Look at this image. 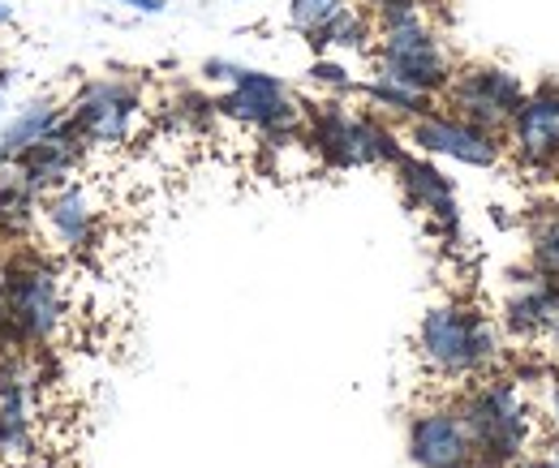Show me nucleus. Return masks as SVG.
Segmentation results:
<instances>
[{"mask_svg": "<svg viewBox=\"0 0 559 468\" xmlns=\"http://www.w3.org/2000/svg\"><path fill=\"white\" fill-rule=\"evenodd\" d=\"M530 387L534 383H525L508 365H499L483 379L465 383L461 392H448L469 425L478 468H512L516 460L543 452L551 417H543Z\"/></svg>", "mask_w": 559, "mask_h": 468, "instance_id": "f257e3e1", "label": "nucleus"}, {"mask_svg": "<svg viewBox=\"0 0 559 468\" xmlns=\"http://www.w3.org/2000/svg\"><path fill=\"white\" fill-rule=\"evenodd\" d=\"M414 352H418L426 379H435L448 392H461L465 383L508 365L499 323L478 301H465V297L439 301L421 314L418 332H414Z\"/></svg>", "mask_w": 559, "mask_h": 468, "instance_id": "f03ea898", "label": "nucleus"}, {"mask_svg": "<svg viewBox=\"0 0 559 468\" xmlns=\"http://www.w3.org/2000/svg\"><path fill=\"white\" fill-rule=\"evenodd\" d=\"M306 142L328 172H357V168H396L405 142L396 125L370 108H349L341 95L306 104Z\"/></svg>", "mask_w": 559, "mask_h": 468, "instance_id": "7ed1b4c3", "label": "nucleus"}, {"mask_svg": "<svg viewBox=\"0 0 559 468\" xmlns=\"http://www.w3.org/2000/svg\"><path fill=\"white\" fill-rule=\"evenodd\" d=\"M0 301L13 348H44L61 335L66 323V288L61 271L39 250H4L0 259Z\"/></svg>", "mask_w": 559, "mask_h": 468, "instance_id": "20e7f679", "label": "nucleus"}, {"mask_svg": "<svg viewBox=\"0 0 559 468\" xmlns=\"http://www.w3.org/2000/svg\"><path fill=\"white\" fill-rule=\"evenodd\" d=\"M70 125L82 134L86 151H121L130 146L146 117V91L139 77H91L66 104Z\"/></svg>", "mask_w": 559, "mask_h": 468, "instance_id": "39448f33", "label": "nucleus"}, {"mask_svg": "<svg viewBox=\"0 0 559 468\" xmlns=\"http://www.w3.org/2000/svg\"><path fill=\"white\" fill-rule=\"evenodd\" d=\"M374 73L409 86V91H421L430 99H439L452 82V52L448 44L439 39V31L426 22V17H414V22H401V26H388V31H374Z\"/></svg>", "mask_w": 559, "mask_h": 468, "instance_id": "423d86ee", "label": "nucleus"}, {"mask_svg": "<svg viewBox=\"0 0 559 468\" xmlns=\"http://www.w3.org/2000/svg\"><path fill=\"white\" fill-rule=\"evenodd\" d=\"M525 95H530V86L521 82V73L495 65V61H469V65L452 69V82L443 91V112L503 137L516 108L525 104Z\"/></svg>", "mask_w": 559, "mask_h": 468, "instance_id": "0eeeda50", "label": "nucleus"}, {"mask_svg": "<svg viewBox=\"0 0 559 468\" xmlns=\"http://www.w3.org/2000/svg\"><path fill=\"white\" fill-rule=\"evenodd\" d=\"M215 112H219V121H233L254 137L306 125V99H297L288 91V82H280L276 73H263V69L250 65L237 73L233 86H224L215 95Z\"/></svg>", "mask_w": 559, "mask_h": 468, "instance_id": "6e6552de", "label": "nucleus"}, {"mask_svg": "<svg viewBox=\"0 0 559 468\" xmlns=\"http://www.w3.org/2000/svg\"><path fill=\"white\" fill-rule=\"evenodd\" d=\"M503 151L512 164L534 181H559V82L530 86L525 104L516 108Z\"/></svg>", "mask_w": 559, "mask_h": 468, "instance_id": "1a4fd4ad", "label": "nucleus"}, {"mask_svg": "<svg viewBox=\"0 0 559 468\" xmlns=\"http://www.w3.org/2000/svg\"><path fill=\"white\" fill-rule=\"evenodd\" d=\"M405 452L414 468H478V452L469 425L452 396L418 404L405 421Z\"/></svg>", "mask_w": 559, "mask_h": 468, "instance_id": "9d476101", "label": "nucleus"}, {"mask_svg": "<svg viewBox=\"0 0 559 468\" xmlns=\"http://www.w3.org/2000/svg\"><path fill=\"white\" fill-rule=\"evenodd\" d=\"M499 332L512 344L538 352L543 344L556 348L559 335V288L538 271L521 267L508 279V292L499 301Z\"/></svg>", "mask_w": 559, "mask_h": 468, "instance_id": "9b49d317", "label": "nucleus"}, {"mask_svg": "<svg viewBox=\"0 0 559 468\" xmlns=\"http://www.w3.org/2000/svg\"><path fill=\"white\" fill-rule=\"evenodd\" d=\"M405 134H409V146L418 155L452 159V164H465V168H499L503 155H508L503 137L487 134V130H478V125H469V121H461V117H452L443 108L409 121Z\"/></svg>", "mask_w": 559, "mask_h": 468, "instance_id": "f8f14e48", "label": "nucleus"}, {"mask_svg": "<svg viewBox=\"0 0 559 468\" xmlns=\"http://www.w3.org/2000/svg\"><path fill=\"white\" fill-rule=\"evenodd\" d=\"M392 172H396V181H401L405 202L430 219L439 245L461 250V245H465V224H461V202H456L452 177H443L430 155H409V151L396 159Z\"/></svg>", "mask_w": 559, "mask_h": 468, "instance_id": "ddd939ff", "label": "nucleus"}, {"mask_svg": "<svg viewBox=\"0 0 559 468\" xmlns=\"http://www.w3.org/2000/svg\"><path fill=\"white\" fill-rule=\"evenodd\" d=\"M39 224H44V232L52 237L57 250H66V254H86V250H95V241H99L104 202H99V194H95L91 185L70 181V185H61V190H52V194L39 199Z\"/></svg>", "mask_w": 559, "mask_h": 468, "instance_id": "4468645a", "label": "nucleus"}, {"mask_svg": "<svg viewBox=\"0 0 559 468\" xmlns=\"http://www.w3.org/2000/svg\"><path fill=\"white\" fill-rule=\"evenodd\" d=\"M82 164H86V142H82V134L70 125V117H66L52 134L39 137L35 146H26V151L13 159V168L22 172V181H26L39 199L52 194V190H61V185H70V181H78Z\"/></svg>", "mask_w": 559, "mask_h": 468, "instance_id": "2eb2a0df", "label": "nucleus"}, {"mask_svg": "<svg viewBox=\"0 0 559 468\" xmlns=\"http://www.w3.org/2000/svg\"><path fill=\"white\" fill-rule=\"evenodd\" d=\"M66 121V108L57 99H31L26 108H17L9 121H0V168L13 164L26 146H35L39 137H48Z\"/></svg>", "mask_w": 559, "mask_h": 468, "instance_id": "dca6fc26", "label": "nucleus"}, {"mask_svg": "<svg viewBox=\"0 0 559 468\" xmlns=\"http://www.w3.org/2000/svg\"><path fill=\"white\" fill-rule=\"evenodd\" d=\"M357 95L370 104V112L388 117L392 125H396V121L409 125V121H418V117H426V112H435V99H430V95L409 91V86H401V82H392V77H383V73L357 82Z\"/></svg>", "mask_w": 559, "mask_h": 468, "instance_id": "f3484780", "label": "nucleus"}, {"mask_svg": "<svg viewBox=\"0 0 559 468\" xmlns=\"http://www.w3.org/2000/svg\"><path fill=\"white\" fill-rule=\"evenodd\" d=\"M310 48L323 57V52H370L374 48V22L361 4H349L323 35L310 39Z\"/></svg>", "mask_w": 559, "mask_h": 468, "instance_id": "a211bd4d", "label": "nucleus"}, {"mask_svg": "<svg viewBox=\"0 0 559 468\" xmlns=\"http://www.w3.org/2000/svg\"><path fill=\"white\" fill-rule=\"evenodd\" d=\"M530 271H538L543 279H551L559 288V202L547 211H534L530 219Z\"/></svg>", "mask_w": 559, "mask_h": 468, "instance_id": "6ab92c4d", "label": "nucleus"}, {"mask_svg": "<svg viewBox=\"0 0 559 468\" xmlns=\"http://www.w3.org/2000/svg\"><path fill=\"white\" fill-rule=\"evenodd\" d=\"M31 456V404H0V465Z\"/></svg>", "mask_w": 559, "mask_h": 468, "instance_id": "aec40b11", "label": "nucleus"}, {"mask_svg": "<svg viewBox=\"0 0 559 468\" xmlns=\"http://www.w3.org/2000/svg\"><path fill=\"white\" fill-rule=\"evenodd\" d=\"M353 0H288V26L310 44L314 35H323Z\"/></svg>", "mask_w": 559, "mask_h": 468, "instance_id": "412c9836", "label": "nucleus"}, {"mask_svg": "<svg viewBox=\"0 0 559 468\" xmlns=\"http://www.w3.org/2000/svg\"><path fill=\"white\" fill-rule=\"evenodd\" d=\"M35 383V365L22 352H0V404H31Z\"/></svg>", "mask_w": 559, "mask_h": 468, "instance_id": "4be33fe9", "label": "nucleus"}, {"mask_svg": "<svg viewBox=\"0 0 559 468\" xmlns=\"http://www.w3.org/2000/svg\"><path fill=\"white\" fill-rule=\"evenodd\" d=\"M306 77L314 82V86H323L328 95H357V77H353L349 69L341 65V61H332V57H319L314 65L306 69Z\"/></svg>", "mask_w": 559, "mask_h": 468, "instance_id": "5701e85b", "label": "nucleus"}, {"mask_svg": "<svg viewBox=\"0 0 559 468\" xmlns=\"http://www.w3.org/2000/svg\"><path fill=\"white\" fill-rule=\"evenodd\" d=\"M366 13H370V22H374V31H388V26L426 17V13H421V0H370Z\"/></svg>", "mask_w": 559, "mask_h": 468, "instance_id": "b1692460", "label": "nucleus"}, {"mask_svg": "<svg viewBox=\"0 0 559 468\" xmlns=\"http://www.w3.org/2000/svg\"><path fill=\"white\" fill-rule=\"evenodd\" d=\"M543 387H547V417H551V425L559 430V365L556 361H547V370H543Z\"/></svg>", "mask_w": 559, "mask_h": 468, "instance_id": "393cba45", "label": "nucleus"}, {"mask_svg": "<svg viewBox=\"0 0 559 468\" xmlns=\"http://www.w3.org/2000/svg\"><path fill=\"white\" fill-rule=\"evenodd\" d=\"M241 69L246 65H237V61H219V57H211L207 65H203V77H207V82H219V86H233Z\"/></svg>", "mask_w": 559, "mask_h": 468, "instance_id": "a878e982", "label": "nucleus"}, {"mask_svg": "<svg viewBox=\"0 0 559 468\" xmlns=\"http://www.w3.org/2000/svg\"><path fill=\"white\" fill-rule=\"evenodd\" d=\"M112 4H126L130 13H142V17H159L168 9V0H112Z\"/></svg>", "mask_w": 559, "mask_h": 468, "instance_id": "bb28decb", "label": "nucleus"}, {"mask_svg": "<svg viewBox=\"0 0 559 468\" xmlns=\"http://www.w3.org/2000/svg\"><path fill=\"white\" fill-rule=\"evenodd\" d=\"M9 86H13V69L0 65V121H4V108H9Z\"/></svg>", "mask_w": 559, "mask_h": 468, "instance_id": "cd10ccee", "label": "nucleus"}, {"mask_svg": "<svg viewBox=\"0 0 559 468\" xmlns=\"http://www.w3.org/2000/svg\"><path fill=\"white\" fill-rule=\"evenodd\" d=\"M9 22H13V4H4V0H0V31H4Z\"/></svg>", "mask_w": 559, "mask_h": 468, "instance_id": "c85d7f7f", "label": "nucleus"}, {"mask_svg": "<svg viewBox=\"0 0 559 468\" xmlns=\"http://www.w3.org/2000/svg\"><path fill=\"white\" fill-rule=\"evenodd\" d=\"M0 468H4V465H0Z\"/></svg>", "mask_w": 559, "mask_h": 468, "instance_id": "c756f323", "label": "nucleus"}]
</instances>
